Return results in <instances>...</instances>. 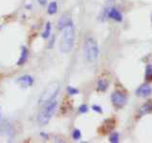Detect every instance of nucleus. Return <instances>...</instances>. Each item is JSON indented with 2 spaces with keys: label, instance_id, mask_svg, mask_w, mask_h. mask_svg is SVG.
I'll use <instances>...</instances> for the list:
<instances>
[{
  "label": "nucleus",
  "instance_id": "3",
  "mask_svg": "<svg viewBox=\"0 0 152 143\" xmlns=\"http://www.w3.org/2000/svg\"><path fill=\"white\" fill-rule=\"evenodd\" d=\"M83 53L85 58L90 62L95 61L98 56H99V46H98L97 41L93 37L86 38L83 46Z\"/></svg>",
  "mask_w": 152,
  "mask_h": 143
},
{
  "label": "nucleus",
  "instance_id": "4",
  "mask_svg": "<svg viewBox=\"0 0 152 143\" xmlns=\"http://www.w3.org/2000/svg\"><path fill=\"white\" fill-rule=\"evenodd\" d=\"M58 91H59L58 82L54 81L51 84H49L44 92L42 93V95H40L39 100H38L39 105H44V104L55 99V97H56V95H58Z\"/></svg>",
  "mask_w": 152,
  "mask_h": 143
},
{
  "label": "nucleus",
  "instance_id": "9",
  "mask_svg": "<svg viewBox=\"0 0 152 143\" xmlns=\"http://www.w3.org/2000/svg\"><path fill=\"white\" fill-rule=\"evenodd\" d=\"M152 113V100H148L147 102L145 103L141 107L139 111V117H142L143 115L151 114Z\"/></svg>",
  "mask_w": 152,
  "mask_h": 143
},
{
  "label": "nucleus",
  "instance_id": "12",
  "mask_svg": "<svg viewBox=\"0 0 152 143\" xmlns=\"http://www.w3.org/2000/svg\"><path fill=\"white\" fill-rule=\"evenodd\" d=\"M28 56H29V52L26 49V47L23 46L21 48V56L19 60L17 61V65H23L27 61V59H28Z\"/></svg>",
  "mask_w": 152,
  "mask_h": 143
},
{
  "label": "nucleus",
  "instance_id": "15",
  "mask_svg": "<svg viewBox=\"0 0 152 143\" xmlns=\"http://www.w3.org/2000/svg\"><path fill=\"white\" fill-rule=\"evenodd\" d=\"M51 29H52V26H51V23H50V22H47V23H46V26H45L44 32H42V37H43V38L47 39V38H48L49 36H50Z\"/></svg>",
  "mask_w": 152,
  "mask_h": 143
},
{
  "label": "nucleus",
  "instance_id": "13",
  "mask_svg": "<svg viewBox=\"0 0 152 143\" xmlns=\"http://www.w3.org/2000/svg\"><path fill=\"white\" fill-rule=\"evenodd\" d=\"M108 88V82L105 79H100L97 83V90L99 92H105Z\"/></svg>",
  "mask_w": 152,
  "mask_h": 143
},
{
  "label": "nucleus",
  "instance_id": "18",
  "mask_svg": "<svg viewBox=\"0 0 152 143\" xmlns=\"http://www.w3.org/2000/svg\"><path fill=\"white\" fill-rule=\"evenodd\" d=\"M109 141L112 143H118L119 142V134L114 132L111 134V136H109Z\"/></svg>",
  "mask_w": 152,
  "mask_h": 143
},
{
  "label": "nucleus",
  "instance_id": "11",
  "mask_svg": "<svg viewBox=\"0 0 152 143\" xmlns=\"http://www.w3.org/2000/svg\"><path fill=\"white\" fill-rule=\"evenodd\" d=\"M71 22V18H70V15L69 13H65L59 18L58 23V28L59 30H63L65 26H67L68 24Z\"/></svg>",
  "mask_w": 152,
  "mask_h": 143
},
{
  "label": "nucleus",
  "instance_id": "20",
  "mask_svg": "<svg viewBox=\"0 0 152 143\" xmlns=\"http://www.w3.org/2000/svg\"><path fill=\"white\" fill-rule=\"evenodd\" d=\"M88 111V106L85 105V104H82L81 106H80V108H78V112L80 113V114H85V113H87Z\"/></svg>",
  "mask_w": 152,
  "mask_h": 143
},
{
  "label": "nucleus",
  "instance_id": "16",
  "mask_svg": "<svg viewBox=\"0 0 152 143\" xmlns=\"http://www.w3.org/2000/svg\"><path fill=\"white\" fill-rule=\"evenodd\" d=\"M145 78L146 80H152V66L147 65L145 68Z\"/></svg>",
  "mask_w": 152,
  "mask_h": 143
},
{
  "label": "nucleus",
  "instance_id": "22",
  "mask_svg": "<svg viewBox=\"0 0 152 143\" xmlns=\"http://www.w3.org/2000/svg\"><path fill=\"white\" fill-rule=\"evenodd\" d=\"M38 1H40L39 3L41 5H45L46 4V0H38Z\"/></svg>",
  "mask_w": 152,
  "mask_h": 143
},
{
  "label": "nucleus",
  "instance_id": "17",
  "mask_svg": "<svg viewBox=\"0 0 152 143\" xmlns=\"http://www.w3.org/2000/svg\"><path fill=\"white\" fill-rule=\"evenodd\" d=\"M72 137H73V139H74V140H78V139H80V137H81V133H80V131L78 130V129H75V130H73Z\"/></svg>",
  "mask_w": 152,
  "mask_h": 143
},
{
  "label": "nucleus",
  "instance_id": "21",
  "mask_svg": "<svg viewBox=\"0 0 152 143\" xmlns=\"http://www.w3.org/2000/svg\"><path fill=\"white\" fill-rule=\"evenodd\" d=\"M92 110L97 113H100V114H102V107L99 106V105H93L92 106Z\"/></svg>",
  "mask_w": 152,
  "mask_h": 143
},
{
  "label": "nucleus",
  "instance_id": "10",
  "mask_svg": "<svg viewBox=\"0 0 152 143\" xmlns=\"http://www.w3.org/2000/svg\"><path fill=\"white\" fill-rule=\"evenodd\" d=\"M17 82L20 85H22V87H30L32 86L33 83H34V78L32 77L31 75H23L17 79Z\"/></svg>",
  "mask_w": 152,
  "mask_h": 143
},
{
  "label": "nucleus",
  "instance_id": "14",
  "mask_svg": "<svg viewBox=\"0 0 152 143\" xmlns=\"http://www.w3.org/2000/svg\"><path fill=\"white\" fill-rule=\"evenodd\" d=\"M47 12H48L49 15H55V13L58 12V4H56V2L53 1V2H51V3L49 4Z\"/></svg>",
  "mask_w": 152,
  "mask_h": 143
},
{
  "label": "nucleus",
  "instance_id": "7",
  "mask_svg": "<svg viewBox=\"0 0 152 143\" xmlns=\"http://www.w3.org/2000/svg\"><path fill=\"white\" fill-rule=\"evenodd\" d=\"M107 16L113 20H115L117 22H121L123 21V15L119 12V10L115 7H111L109 11H108Z\"/></svg>",
  "mask_w": 152,
  "mask_h": 143
},
{
  "label": "nucleus",
  "instance_id": "8",
  "mask_svg": "<svg viewBox=\"0 0 152 143\" xmlns=\"http://www.w3.org/2000/svg\"><path fill=\"white\" fill-rule=\"evenodd\" d=\"M114 127H115V120L112 119V118H109V119L105 120L104 123L102 124V126L100 127V130L102 131L100 133L107 134V133H109V132L112 131L114 129Z\"/></svg>",
  "mask_w": 152,
  "mask_h": 143
},
{
  "label": "nucleus",
  "instance_id": "1",
  "mask_svg": "<svg viewBox=\"0 0 152 143\" xmlns=\"http://www.w3.org/2000/svg\"><path fill=\"white\" fill-rule=\"evenodd\" d=\"M75 43V28L74 24L70 22L63 28V32L59 42V51L63 54H69L72 51Z\"/></svg>",
  "mask_w": 152,
  "mask_h": 143
},
{
  "label": "nucleus",
  "instance_id": "6",
  "mask_svg": "<svg viewBox=\"0 0 152 143\" xmlns=\"http://www.w3.org/2000/svg\"><path fill=\"white\" fill-rule=\"evenodd\" d=\"M152 88L149 84H143L138 88L136 91V95L140 97H147L151 95Z\"/></svg>",
  "mask_w": 152,
  "mask_h": 143
},
{
  "label": "nucleus",
  "instance_id": "2",
  "mask_svg": "<svg viewBox=\"0 0 152 143\" xmlns=\"http://www.w3.org/2000/svg\"><path fill=\"white\" fill-rule=\"evenodd\" d=\"M56 106H58V102L55 99L43 105L42 110L37 115V121L39 124L46 125L50 121V119L52 118L56 110Z\"/></svg>",
  "mask_w": 152,
  "mask_h": 143
},
{
  "label": "nucleus",
  "instance_id": "19",
  "mask_svg": "<svg viewBox=\"0 0 152 143\" xmlns=\"http://www.w3.org/2000/svg\"><path fill=\"white\" fill-rule=\"evenodd\" d=\"M67 93H68L70 95H78V90L76 89V88H73L71 86H69V87H67Z\"/></svg>",
  "mask_w": 152,
  "mask_h": 143
},
{
  "label": "nucleus",
  "instance_id": "5",
  "mask_svg": "<svg viewBox=\"0 0 152 143\" xmlns=\"http://www.w3.org/2000/svg\"><path fill=\"white\" fill-rule=\"evenodd\" d=\"M111 101L114 107H116L117 109H121L126 104L127 97L123 93L116 91L111 95Z\"/></svg>",
  "mask_w": 152,
  "mask_h": 143
}]
</instances>
